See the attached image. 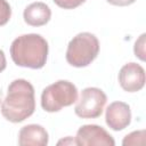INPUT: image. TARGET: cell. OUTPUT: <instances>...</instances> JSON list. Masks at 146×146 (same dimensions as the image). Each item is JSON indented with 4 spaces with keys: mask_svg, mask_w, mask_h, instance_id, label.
Wrapping results in <instances>:
<instances>
[{
    "mask_svg": "<svg viewBox=\"0 0 146 146\" xmlns=\"http://www.w3.org/2000/svg\"><path fill=\"white\" fill-rule=\"evenodd\" d=\"M35 110L34 88L25 79L14 80L6 98L1 103V114L13 123H19L30 117Z\"/></svg>",
    "mask_w": 146,
    "mask_h": 146,
    "instance_id": "1",
    "label": "cell"
},
{
    "mask_svg": "<svg viewBox=\"0 0 146 146\" xmlns=\"http://www.w3.org/2000/svg\"><path fill=\"white\" fill-rule=\"evenodd\" d=\"M10 56L18 66L33 70L42 68L47 62L48 42L36 33L19 35L11 42Z\"/></svg>",
    "mask_w": 146,
    "mask_h": 146,
    "instance_id": "2",
    "label": "cell"
},
{
    "mask_svg": "<svg viewBox=\"0 0 146 146\" xmlns=\"http://www.w3.org/2000/svg\"><path fill=\"white\" fill-rule=\"evenodd\" d=\"M99 52L97 36L89 32L76 34L67 46L66 60L74 67H86L95 60Z\"/></svg>",
    "mask_w": 146,
    "mask_h": 146,
    "instance_id": "3",
    "label": "cell"
},
{
    "mask_svg": "<svg viewBox=\"0 0 146 146\" xmlns=\"http://www.w3.org/2000/svg\"><path fill=\"white\" fill-rule=\"evenodd\" d=\"M78 100L76 87L67 80H58L42 90L41 106L46 112L54 113L71 106Z\"/></svg>",
    "mask_w": 146,
    "mask_h": 146,
    "instance_id": "4",
    "label": "cell"
},
{
    "mask_svg": "<svg viewBox=\"0 0 146 146\" xmlns=\"http://www.w3.org/2000/svg\"><path fill=\"white\" fill-rule=\"evenodd\" d=\"M107 102L105 92L96 87H88L81 91L74 112L81 119L99 117Z\"/></svg>",
    "mask_w": 146,
    "mask_h": 146,
    "instance_id": "5",
    "label": "cell"
},
{
    "mask_svg": "<svg viewBox=\"0 0 146 146\" xmlns=\"http://www.w3.org/2000/svg\"><path fill=\"white\" fill-rule=\"evenodd\" d=\"M75 144L80 146H114L113 137L100 125L84 124L79 128L75 137Z\"/></svg>",
    "mask_w": 146,
    "mask_h": 146,
    "instance_id": "6",
    "label": "cell"
},
{
    "mask_svg": "<svg viewBox=\"0 0 146 146\" xmlns=\"http://www.w3.org/2000/svg\"><path fill=\"white\" fill-rule=\"evenodd\" d=\"M119 83L128 92H137L145 86V70L137 63L123 65L119 72Z\"/></svg>",
    "mask_w": 146,
    "mask_h": 146,
    "instance_id": "7",
    "label": "cell"
},
{
    "mask_svg": "<svg viewBox=\"0 0 146 146\" xmlns=\"http://www.w3.org/2000/svg\"><path fill=\"white\" fill-rule=\"evenodd\" d=\"M106 124L114 131L125 129L131 122L130 106L124 102H113L106 108Z\"/></svg>",
    "mask_w": 146,
    "mask_h": 146,
    "instance_id": "8",
    "label": "cell"
},
{
    "mask_svg": "<svg viewBox=\"0 0 146 146\" xmlns=\"http://www.w3.org/2000/svg\"><path fill=\"white\" fill-rule=\"evenodd\" d=\"M48 140V132L40 124L24 125L18 132V144L21 146H46Z\"/></svg>",
    "mask_w": 146,
    "mask_h": 146,
    "instance_id": "9",
    "label": "cell"
},
{
    "mask_svg": "<svg viewBox=\"0 0 146 146\" xmlns=\"http://www.w3.org/2000/svg\"><path fill=\"white\" fill-rule=\"evenodd\" d=\"M23 17L26 24L31 26L46 25L51 17V10L44 2H33L29 5L23 13Z\"/></svg>",
    "mask_w": 146,
    "mask_h": 146,
    "instance_id": "10",
    "label": "cell"
},
{
    "mask_svg": "<svg viewBox=\"0 0 146 146\" xmlns=\"http://www.w3.org/2000/svg\"><path fill=\"white\" fill-rule=\"evenodd\" d=\"M145 139V130H139V131H133L129 135H127L123 140L122 145H143Z\"/></svg>",
    "mask_w": 146,
    "mask_h": 146,
    "instance_id": "11",
    "label": "cell"
},
{
    "mask_svg": "<svg viewBox=\"0 0 146 146\" xmlns=\"http://www.w3.org/2000/svg\"><path fill=\"white\" fill-rule=\"evenodd\" d=\"M11 17V8L6 0H0V26L6 25Z\"/></svg>",
    "mask_w": 146,
    "mask_h": 146,
    "instance_id": "12",
    "label": "cell"
},
{
    "mask_svg": "<svg viewBox=\"0 0 146 146\" xmlns=\"http://www.w3.org/2000/svg\"><path fill=\"white\" fill-rule=\"evenodd\" d=\"M145 36H146V34L143 33L139 36V39L135 42V47H133L135 55L140 60H145Z\"/></svg>",
    "mask_w": 146,
    "mask_h": 146,
    "instance_id": "13",
    "label": "cell"
},
{
    "mask_svg": "<svg viewBox=\"0 0 146 146\" xmlns=\"http://www.w3.org/2000/svg\"><path fill=\"white\" fill-rule=\"evenodd\" d=\"M58 7L64 9H74L86 2V0H52Z\"/></svg>",
    "mask_w": 146,
    "mask_h": 146,
    "instance_id": "14",
    "label": "cell"
},
{
    "mask_svg": "<svg viewBox=\"0 0 146 146\" xmlns=\"http://www.w3.org/2000/svg\"><path fill=\"white\" fill-rule=\"evenodd\" d=\"M108 3L113 5V6H120V7H123V6H129V5H132L136 0H106Z\"/></svg>",
    "mask_w": 146,
    "mask_h": 146,
    "instance_id": "15",
    "label": "cell"
},
{
    "mask_svg": "<svg viewBox=\"0 0 146 146\" xmlns=\"http://www.w3.org/2000/svg\"><path fill=\"white\" fill-rule=\"evenodd\" d=\"M7 66V60H6V56H5V52L0 49V73L6 68Z\"/></svg>",
    "mask_w": 146,
    "mask_h": 146,
    "instance_id": "16",
    "label": "cell"
},
{
    "mask_svg": "<svg viewBox=\"0 0 146 146\" xmlns=\"http://www.w3.org/2000/svg\"><path fill=\"white\" fill-rule=\"evenodd\" d=\"M62 144H64V145H66V144H74V145H76L75 144V139H72L71 137H67V139H62V140H59L58 141V145H62Z\"/></svg>",
    "mask_w": 146,
    "mask_h": 146,
    "instance_id": "17",
    "label": "cell"
},
{
    "mask_svg": "<svg viewBox=\"0 0 146 146\" xmlns=\"http://www.w3.org/2000/svg\"><path fill=\"white\" fill-rule=\"evenodd\" d=\"M2 100H3V99H2V90H1V88H0V104L2 103Z\"/></svg>",
    "mask_w": 146,
    "mask_h": 146,
    "instance_id": "18",
    "label": "cell"
}]
</instances>
